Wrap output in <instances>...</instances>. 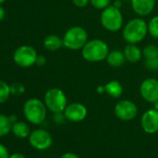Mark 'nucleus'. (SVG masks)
Listing matches in <instances>:
<instances>
[{"instance_id":"obj_1","label":"nucleus","mask_w":158,"mask_h":158,"mask_svg":"<svg viewBox=\"0 0 158 158\" xmlns=\"http://www.w3.org/2000/svg\"><path fill=\"white\" fill-rule=\"evenodd\" d=\"M148 35V23L141 17L129 20L122 28V36L127 44H139Z\"/></svg>"},{"instance_id":"obj_2","label":"nucleus","mask_w":158,"mask_h":158,"mask_svg":"<svg viewBox=\"0 0 158 158\" xmlns=\"http://www.w3.org/2000/svg\"><path fill=\"white\" fill-rule=\"evenodd\" d=\"M110 52L108 44L100 38H93L87 42L81 49L83 59L91 63L102 62L106 60Z\"/></svg>"},{"instance_id":"obj_3","label":"nucleus","mask_w":158,"mask_h":158,"mask_svg":"<svg viewBox=\"0 0 158 158\" xmlns=\"http://www.w3.org/2000/svg\"><path fill=\"white\" fill-rule=\"evenodd\" d=\"M47 107L41 100L30 98L23 104V115L25 119L33 125L42 124L47 116Z\"/></svg>"},{"instance_id":"obj_4","label":"nucleus","mask_w":158,"mask_h":158,"mask_svg":"<svg viewBox=\"0 0 158 158\" xmlns=\"http://www.w3.org/2000/svg\"><path fill=\"white\" fill-rule=\"evenodd\" d=\"M89 41L87 30L81 26H73L62 36L63 47L70 50H81Z\"/></svg>"},{"instance_id":"obj_5","label":"nucleus","mask_w":158,"mask_h":158,"mask_svg":"<svg viewBox=\"0 0 158 158\" xmlns=\"http://www.w3.org/2000/svg\"><path fill=\"white\" fill-rule=\"evenodd\" d=\"M100 21L102 26L111 33H116L124 26V17L120 9H117L113 5H110L108 8L102 10Z\"/></svg>"},{"instance_id":"obj_6","label":"nucleus","mask_w":158,"mask_h":158,"mask_svg":"<svg viewBox=\"0 0 158 158\" xmlns=\"http://www.w3.org/2000/svg\"><path fill=\"white\" fill-rule=\"evenodd\" d=\"M44 103L48 111L53 114L62 113L68 104L67 96L59 88H51L44 95Z\"/></svg>"},{"instance_id":"obj_7","label":"nucleus","mask_w":158,"mask_h":158,"mask_svg":"<svg viewBox=\"0 0 158 158\" xmlns=\"http://www.w3.org/2000/svg\"><path fill=\"white\" fill-rule=\"evenodd\" d=\"M37 55L38 54L34 47L23 45L14 51L12 58L18 66L22 68H29L35 64Z\"/></svg>"},{"instance_id":"obj_8","label":"nucleus","mask_w":158,"mask_h":158,"mask_svg":"<svg viewBox=\"0 0 158 158\" xmlns=\"http://www.w3.org/2000/svg\"><path fill=\"white\" fill-rule=\"evenodd\" d=\"M30 145L37 151H45L51 147L53 139L49 132L45 129H35L28 137Z\"/></svg>"},{"instance_id":"obj_9","label":"nucleus","mask_w":158,"mask_h":158,"mask_svg":"<svg viewBox=\"0 0 158 158\" xmlns=\"http://www.w3.org/2000/svg\"><path fill=\"white\" fill-rule=\"evenodd\" d=\"M115 116L121 121H131L138 115V107L129 100H121L114 109Z\"/></svg>"},{"instance_id":"obj_10","label":"nucleus","mask_w":158,"mask_h":158,"mask_svg":"<svg viewBox=\"0 0 158 158\" xmlns=\"http://www.w3.org/2000/svg\"><path fill=\"white\" fill-rule=\"evenodd\" d=\"M139 94L141 98L149 102L154 103L158 101V80L153 77H148L139 85Z\"/></svg>"},{"instance_id":"obj_11","label":"nucleus","mask_w":158,"mask_h":158,"mask_svg":"<svg viewBox=\"0 0 158 158\" xmlns=\"http://www.w3.org/2000/svg\"><path fill=\"white\" fill-rule=\"evenodd\" d=\"M64 116L66 120L73 123H79L88 115V109L87 107L80 102H72L67 104L66 108L63 111Z\"/></svg>"},{"instance_id":"obj_12","label":"nucleus","mask_w":158,"mask_h":158,"mask_svg":"<svg viewBox=\"0 0 158 158\" xmlns=\"http://www.w3.org/2000/svg\"><path fill=\"white\" fill-rule=\"evenodd\" d=\"M140 126L147 134L158 132V110L152 108L145 111L140 118Z\"/></svg>"},{"instance_id":"obj_13","label":"nucleus","mask_w":158,"mask_h":158,"mask_svg":"<svg viewBox=\"0 0 158 158\" xmlns=\"http://www.w3.org/2000/svg\"><path fill=\"white\" fill-rule=\"evenodd\" d=\"M131 9L139 17L149 16L154 10L156 0H130Z\"/></svg>"},{"instance_id":"obj_14","label":"nucleus","mask_w":158,"mask_h":158,"mask_svg":"<svg viewBox=\"0 0 158 158\" xmlns=\"http://www.w3.org/2000/svg\"><path fill=\"white\" fill-rule=\"evenodd\" d=\"M123 52L127 61L129 63H137L143 57L142 50L137 46V44H127Z\"/></svg>"},{"instance_id":"obj_15","label":"nucleus","mask_w":158,"mask_h":158,"mask_svg":"<svg viewBox=\"0 0 158 158\" xmlns=\"http://www.w3.org/2000/svg\"><path fill=\"white\" fill-rule=\"evenodd\" d=\"M105 60L108 63V65L113 68H119L123 66L127 61L123 50H119V49L111 50Z\"/></svg>"},{"instance_id":"obj_16","label":"nucleus","mask_w":158,"mask_h":158,"mask_svg":"<svg viewBox=\"0 0 158 158\" xmlns=\"http://www.w3.org/2000/svg\"><path fill=\"white\" fill-rule=\"evenodd\" d=\"M105 93L114 99H118L123 94V86L118 80H111L105 84Z\"/></svg>"},{"instance_id":"obj_17","label":"nucleus","mask_w":158,"mask_h":158,"mask_svg":"<svg viewBox=\"0 0 158 158\" xmlns=\"http://www.w3.org/2000/svg\"><path fill=\"white\" fill-rule=\"evenodd\" d=\"M11 132L15 137H17L19 139L28 138L31 133L30 127L27 125V123H25L23 121H17L16 123L12 124Z\"/></svg>"},{"instance_id":"obj_18","label":"nucleus","mask_w":158,"mask_h":158,"mask_svg":"<svg viewBox=\"0 0 158 158\" xmlns=\"http://www.w3.org/2000/svg\"><path fill=\"white\" fill-rule=\"evenodd\" d=\"M43 44L45 48L49 51H56L63 47L62 37H60L57 35H49L46 36Z\"/></svg>"},{"instance_id":"obj_19","label":"nucleus","mask_w":158,"mask_h":158,"mask_svg":"<svg viewBox=\"0 0 158 158\" xmlns=\"http://www.w3.org/2000/svg\"><path fill=\"white\" fill-rule=\"evenodd\" d=\"M11 126L12 124L9 119V115L0 114V138L11 132Z\"/></svg>"},{"instance_id":"obj_20","label":"nucleus","mask_w":158,"mask_h":158,"mask_svg":"<svg viewBox=\"0 0 158 158\" xmlns=\"http://www.w3.org/2000/svg\"><path fill=\"white\" fill-rule=\"evenodd\" d=\"M11 96L10 85L3 80H0V104L6 102Z\"/></svg>"},{"instance_id":"obj_21","label":"nucleus","mask_w":158,"mask_h":158,"mask_svg":"<svg viewBox=\"0 0 158 158\" xmlns=\"http://www.w3.org/2000/svg\"><path fill=\"white\" fill-rule=\"evenodd\" d=\"M148 34L155 39H158V15L153 16L148 23Z\"/></svg>"},{"instance_id":"obj_22","label":"nucleus","mask_w":158,"mask_h":158,"mask_svg":"<svg viewBox=\"0 0 158 158\" xmlns=\"http://www.w3.org/2000/svg\"><path fill=\"white\" fill-rule=\"evenodd\" d=\"M142 55L144 59H151L158 57V46L154 44H150L144 47L142 49Z\"/></svg>"},{"instance_id":"obj_23","label":"nucleus","mask_w":158,"mask_h":158,"mask_svg":"<svg viewBox=\"0 0 158 158\" xmlns=\"http://www.w3.org/2000/svg\"><path fill=\"white\" fill-rule=\"evenodd\" d=\"M10 94L12 96H21L25 92V87L20 83V82H14L10 85Z\"/></svg>"},{"instance_id":"obj_24","label":"nucleus","mask_w":158,"mask_h":158,"mask_svg":"<svg viewBox=\"0 0 158 158\" xmlns=\"http://www.w3.org/2000/svg\"><path fill=\"white\" fill-rule=\"evenodd\" d=\"M90 5L98 10H103L111 4V0H90Z\"/></svg>"},{"instance_id":"obj_25","label":"nucleus","mask_w":158,"mask_h":158,"mask_svg":"<svg viewBox=\"0 0 158 158\" xmlns=\"http://www.w3.org/2000/svg\"><path fill=\"white\" fill-rule=\"evenodd\" d=\"M144 65L145 68L149 71L155 72L158 71V57L151 58V59H144Z\"/></svg>"},{"instance_id":"obj_26","label":"nucleus","mask_w":158,"mask_h":158,"mask_svg":"<svg viewBox=\"0 0 158 158\" xmlns=\"http://www.w3.org/2000/svg\"><path fill=\"white\" fill-rule=\"evenodd\" d=\"M72 2L77 8H85L89 4L90 0H72Z\"/></svg>"},{"instance_id":"obj_27","label":"nucleus","mask_w":158,"mask_h":158,"mask_svg":"<svg viewBox=\"0 0 158 158\" xmlns=\"http://www.w3.org/2000/svg\"><path fill=\"white\" fill-rule=\"evenodd\" d=\"M10 154L8 148L4 144L0 143V158H10Z\"/></svg>"},{"instance_id":"obj_28","label":"nucleus","mask_w":158,"mask_h":158,"mask_svg":"<svg viewBox=\"0 0 158 158\" xmlns=\"http://www.w3.org/2000/svg\"><path fill=\"white\" fill-rule=\"evenodd\" d=\"M53 119H54V121H55L57 124H62V123L66 120V118H65V116H64L63 112H62V113H57V114H54Z\"/></svg>"},{"instance_id":"obj_29","label":"nucleus","mask_w":158,"mask_h":158,"mask_svg":"<svg viewBox=\"0 0 158 158\" xmlns=\"http://www.w3.org/2000/svg\"><path fill=\"white\" fill-rule=\"evenodd\" d=\"M47 63V58L43 55H37L36 60H35V64L37 66H44Z\"/></svg>"},{"instance_id":"obj_30","label":"nucleus","mask_w":158,"mask_h":158,"mask_svg":"<svg viewBox=\"0 0 158 158\" xmlns=\"http://www.w3.org/2000/svg\"><path fill=\"white\" fill-rule=\"evenodd\" d=\"M60 158H79V157L73 152H65Z\"/></svg>"},{"instance_id":"obj_31","label":"nucleus","mask_w":158,"mask_h":158,"mask_svg":"<svg viewBox=\"0 0 158 158\" xmlns=\"http://www.w3.org/2000/svg\"><path fill=\"white\" fill-rule=\"evenodd\" d=\"M5 16H6V11L2 7V5H0V22L5 19Z\"/></svg>"},{"instance_id":"obj_32","label":"nucleus","mask_w":158,"mask_h":158,"mask_svg":"<svg viewBox=\"0 0 158 158\" xmlns=\"http://www.w3.org/2000/svg\"><path fill=\"white\" fill-rule=\"evenodd\" d=\"M10 158H26V157H25V155H23L21 152H14V153L10 154Z\"/></svg>"},{"instance_id":"obj_33","label":"nucleus","mask_w":158,"mask_h":158,"mask_svg":"<svg viewBox=\"0 0 158 158\" xmlns=\"http://www.w3.org/2000/svg\"><path fill=\"white\" fill-rule=\"evenodd\" d=\"M112 5H113L114 7L117 8V9H121V7H122V5H123V1H121V0H114Z\"/></svg>"},{"instance_id":"obj_34","label":"nucleus","mask_w":158,"mask_h":158,"mask_svg":"<svg viewBox=\"0 0 158 158\" xmlns=\"http://www.w3.org/2000/svg\"><path fill=\"white\" fill-rule=\"evenodd\" d=\"M9 119H10V121L11 124H14V123H16L18 121V117H17L16 114H10V115H9Z\"/></svg>"},{"instance_id":"obj_35","label":"nucleus","mask_w":158,"mask_h":158,"mask_svg":"<svg viewBox=\"0 0 158 158\" xmlns=\"http://www.w3.org/2000/svg\"><path fill=\"white\" fill-rule=\"evenodd\" d=\"M97 92H98L99 94H103V93H105V88H104V86H99V87L97 88Z\"/></svg>"},{"instance_id":"obj_36","label":"nucleus","mask_w":158,"mask_h":158,"mask_svg":"<svg viewBox=\"0 0 158 158\" xmlns=\"http://www.w3.org/2000/svg\"><path fill=\"white\" fill-rule=\"evenodd\" d=\"M153 108H155L156 110H158V101L153 103Z\"/></svg>"},{"instance_id":"obj_37","label":"nucleus","mask_w":158,"mask_h":158,"mask_svg":"<svg viewBox=\"0 0 158 158\" xmlns=\"http://www.w3.org/2000/svg\"><path fill=\"white\" fill-rule=\"evenodd\" d=\"M7 0H0V5H2L3 3H5Z\"/></svg>"},{"instance_id":"obj_38","label":"nucleus","mask_w":158,"mask_h":158,"mask_svg":"<svg viewBox=\"0 0 158 158\" xmlns=\"http://www.w3.org/2000/svg\"><path fill=\"white\" fill-rule=\"evenodd\" d=\"M121 1H123V2H126V1H130V0H121Z\"/></svg>"}]
</instances>
